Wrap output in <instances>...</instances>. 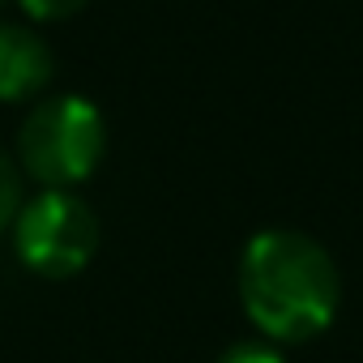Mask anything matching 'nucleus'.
<instances>
[{
    "mask_svg": "<svg viewBox=\"0 0 363 363\" xmlns=\"http://www.w3.org/2000/svg\"><path fill=\"white\" fill-rule=\"evenodd\" d=\"M218 363H282V354H278L274 346H265V342H240V346H231Z\"/></svg>",
    "mask_w": 363,
    "mask_h": 363,
    "instance_id": "0eeeda50",
    "label": "nucleus"
},
{
    "mask_svg": "<svg viewBox=\"0 0 363 363\" xmlns=\"http://www.w3.org/2000/svg\"><path fill=\"white\" fill-rule=\"evenodd\" d=\"M18 210H22V171L0 154V231L13 227Z\"/></svg>",
    "mask_w": 363,
    "mask_h": 363,
    "instance_id": "39448f33",
    "label": "nucleus"
},
{
    "mask_svg": "<svg viewBox=\"0 0 363 363\" xmlns=\"http://www.w3.org/2000/svg\"><path fill=\"white\" fill-rule=\"evenodd\" d=\"M52 48L30 26L0 22V103L35 99L52 82Z\"/></svg>",
    "mask_w": 363,
    "mask_h": 363,
    "instance_id": "20e7f679",
    "label": "nucleus"
},
{
    "mask_svg": "<svg viewBox=\"0 0 363 363\" xmlns=\"http://www.w3.org/2000/svg\"><path fill=\"white\" fill-rule=\"evenodd\" d=\"M99 218L69 189H43L35 201H22L13 218V248L26 269L43 278L82 274L99 252Z\"/></svg>",
    "mask_w": 363,
    "mask_h": 363,
    "instance_id": "7ed1b4c3",
    "label": "nucleus"
},
{
    "mask_svg": "<svg viewBox=\"0 0 363 363\" xmlns=\"http://www.w3.org/2000/svg\"><path fill=\"white\" fill-rule=\"evenodd\" d=\"M107 145L103 111L82 94H52L35 103L18 133L22 171L43 189H73L99 167Z\"/></svg>",
    "mask_w": 363,
    "mask_h": 363,
    "instance_id": "f03ea898",
    "label": "nucleus"
},
{
    "mask_svg": "<svg viewBox=\"0 0 363 363\" xmlns=\"http://www.w3.org/2000/svg\"><path fill=\"white\" fill-rule=\"evenodd\" d=\"M18 5H22L35 22H60V18H73L77 9H86L90 0H18Z\"/></svg>",
    "mask_w": 363,
    "mask_h": 363,
    "instance_id": "423d86ee",
    "label": "nucleus"
},
{
    "mask_svg": "<svg viewBox=\"0 0 363 363\" xmlns=\"http://www.w3.org/2000/svg\"><path fill=\"white\" fill-rule=\"evenodd\" d=\"M244 312L269 342H308L325 333L342 303V278L325 244L274 227L248 240L240 261Z\"/></svg>",
    "mask_w": 363,
    "mask_h": 363,
    "instance_id": "f257e3e1",
    "label": "nucleus"
}]
</instances>
